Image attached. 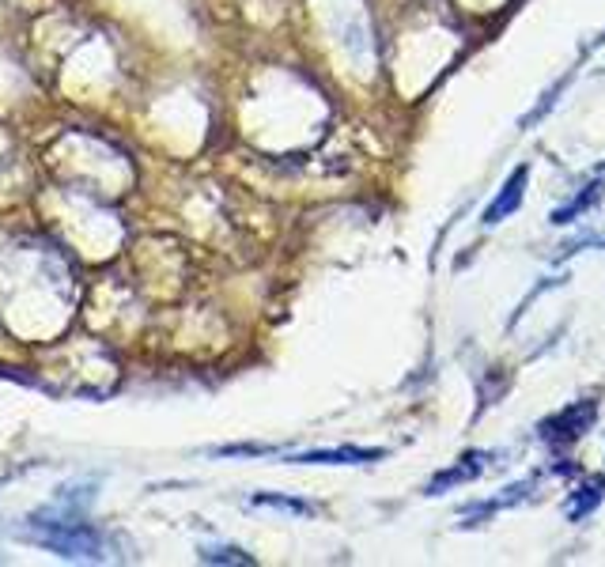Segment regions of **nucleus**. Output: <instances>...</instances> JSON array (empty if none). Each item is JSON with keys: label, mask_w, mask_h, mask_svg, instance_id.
Returning <instances> with one entry per match:
<instances>
[{"label": "nucleus", "mask_w": 605, "mask_h": 567, "mask_svg": "<svg viewBox=\"0 0 605 567\" xmlns=\"http://www.w3.org/2000/svg\"><path fill=\"white\" fill-rule=\"evenodd\" d=\"M208 454H220V458L250 454V458H261V454H277V447H265V443H231V447H212Z\"/></svg>", "instance_id": "f8f14e48"}, {"label": "nucleus", "mask_w": 605, "mask_h": 567, "mask_svg": "<svg viewBox=\"0 0 605 567\" xmlns=\"http://www.w3.org/2000/svg\"><path fill=\"white\" fill-rule=\"evenodd\" d=\"M254 507H277V511H292V515H318L322 507L311 499H295V496H273V492H258L250 499Z\"/></svg>", "instance_id": "1a4fd4ad"}, {"label": "nucleus", "mask_w": 605, "mask_h": 567, "mask_svg": "<svg viewBox=\"0 0 605 567\" xmlns=\"http://www.w3.org/2000/svg\"><path fill=\"white\" fill-rule=\"evenodd\" d=\"M556 284H560V276H549V280H541V284H537L534 292H530V295H526V299H522V303H519V310L511 314V322H507V326H511V329L519 326V318H522V314H526V307H530V303H534V299H537V295H541V292H549V288H556Z\"/></svg>", "instance_id": "4468645a"}, {"label": "nucleus", "mask_w": 605, "mask_h": 567, "mask_svg": "<svg viewBox=\"0 0 605 567\" xmlns=\"http://www.w3.org/2000/svg\"><path fill=\"white\" fill-rule=\"evenodd\" d=\"M31 533H35L38 545L53 549L57 556H87V560L103 556V537H99V530H91L87 522H76V518L53 522V518L46 515H35L31 518Z\"/></svg>", "instance_id": "f257e3e1"}, {"label": "nucleus", "mask_w": 605, "mask_h": 567, "mask_svg": "<svg viewBox=\"0 0 605 567\" xmlns=\"http://www.w3.org/2000/svg\"><path fill=\"white\" fill-rule=\"evenodd\" d=\"M526 182H530V167L522 163V167H515L511 171V178L503 182V189L488 201V208H484V216H481V224L484 227H496L503 224L507 216H515L522 208V197H526Z\"/></svg>", "instance_id": "7ed1b4c3"}, {"label": "nucleus", "mask_w": 605, "mask_h": 567, "mask_svg": "<svg viewBox=\"0 0 605 567\" xmlns=\"http://www.w3.org/2000/svg\"><path fill=\"white\" fill-rule=\"evenodd\" d=\"M201 560H205V564H239V567L254 564V556L235 549V545H205V549H201Z\"/></svg>", "instance_id": "9d476101"}, {"label": "nucleus", "mask_w": 605, "mask_h": 567, "mask_svg": "<svg viewBox=\"0 0 605 567\" xmlns=\"http://www.w3.org/2000/svg\"><path fill=\"white\" fill-rule=\"evenodd\" d=\"M605 197V178H594V182H587V186L579 189L575 197H571L568 205H560V208H553V216H549V224L553 227H568V224H575L579 216H587L590 208L598 205Z\"/></svg>", "instance_id": "423d86ee"}, {"label": "nucleus", "mask_w": 605, "mask_h": 567, "mask_svg": "<svg viewBox=\"0 0 605 567\" xmlns=\"http://www.w3.org/2000/svg\"><path fill=\"white\" fill-rule=\"evenodd\" d=\"M386 450L379 447H337V450H307V454H288V465H363L382 462Z\"/></svg>", "instance_id": "39448f33"}, {"label": "nucleus", "mask_w": 605, "mask_h": 567, "mask_svg": "<svg viewBox=\"0 0 605 567\" xmlns=\"http://www.w3.org/2000/svg\"><path fill=\"white\" fill-rule=\"evenodd\" d=\"M602 499H605V477H594V481L579 484V488L571 492L564 515H568V522H583V518H590L602 507Z\"/></svg>", "instance_id": "6e6552de"}, {"label": "nucleus", "mask_w": 605, "mask_h": 567, "mask_svg": "<svg viewBox=\"0 0 605 567\" xmlns=\"http://www.w3.org/2000/svg\"><path fill=\"white\" fill-rule=\"evenodd\" d=\"M571 84V76H564V80H556L553 87H549V91H545V95H541V103H537V110H530V114H526V118L519 121V129H534L537 121L545 118V114H549V110H553L556 106V99H560V91H564V87Z\"/></svg>", "instance_id": "9b49d317"}, {"label": "nucleus", "mask_w": 605, "mask_h": 567, "mask_svg": "<svg viewBox=\"0 0 605 567\" xmlns=\"http://www.w3.org/2000/svg\"><path fill=\"white\" fill-rule=\"evenodd\" d=\"M587 246H598V250H605V235H579V239L564 242V246H556L553 261L571 258V254H579V250H587Z\"/></svg>", "instance_id": "ddd939ff"}, {"label": "nucleus", "mask_w": 605, "mask_h": 567, "mask_svg": "<svg viewBox=\"0 0 605 567\" xmlns=\"http://www.w3.org/2000/svg\"><path fill=\"white\" fill-rule=\"evenodd\" d=\"M488 450H473V454H462L458 462L450 465V469H443V473H435L432 484H428V496H443V492H450V488H458V484H469L477 481L484 469H488Z\"/></svg>", "instance_id": "20e7f679"}, {"label": "nucleus", "mask_w": 605, "mask_h": 567, "mask_svg": "<svg viewBox=\"0 0 605 567\" xmlns=\"http://www.w3.org/2000/svg\"><path fill=\"white\" fill-rule=\"evenodd\" d=\"M594 46H605V31L598 38H590V42H587V50H594Z\"/></svg>", "instance_id": "2eb2a0df"}, {"label": "nucleus", "mask_w": 605, "mask_h": 567, "mask_svg": "<svg viewBox=\"0 0 605 567\" xmlns=\"http://www.w3.org/2000/svg\"><path fill=\"white\" fill-rule=\"evenodd\" d=\"M530 492H534V481H519V484H511V488H503V496L484 499V503H469V507H462V515L469 518L466 526H473V522H481V518H488V515H496V511L515 507L522 499H530Z\"/></svg>", "instance_id": "0eeeda50"}, {"label": "nucleus", "mask_w": 605, "mask_h": 567, "mask_svg": "<svg viewBox=\"0 0 605 567\" xmlns=\"http://www.w3.org/2000/svg\"><path fill=\"white\" fill-rule=\"evenodd\" d=\"M594 420H598V401H575L568 409L553 413L549 420H541L537 424V439L549 443V447H571V443H579L594 428Z\"/></svg>", "instance_id": "f03ea898"}, {"label": "nucleus", "mask_w": 605, "mask_h": 567, "mask_svg": "<svg viewBox=\"0 0 605 567\" xmlns=\"http://www.w3.org/2000/svg\"><path fill=\"white\" fill-rule=\"evenodd\" d=\"M602 72H605V69H602Z\"/></svg>", "instance_id": "dca6fc26"}]
</instances>
